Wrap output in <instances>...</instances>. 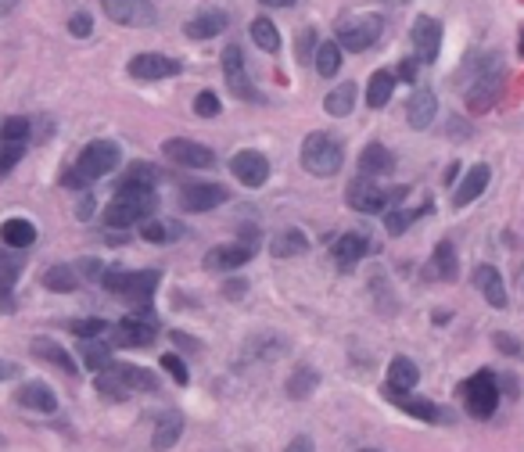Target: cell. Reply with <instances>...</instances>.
Segmentation results:
<instances>
[{
    "label": "cell",
    "mask_w": 524,
    "mask_h": 452,
    "mask_svg": "<svg viewBox=\"0 0 524 452\" xmlns=\"http://www.w3.org/2000/svg\"><path fill=\"white\" fill-rule=\"evenodd\" d=\"M388 4H399V8H402V4H406V0H388Z\"/></svg>",
    "instance_id": "obj_62"
},
{
    "label": "cell",
    "mask_w": 524,
    "mask_h": 452,
    "mask_svg": "<svg viewBox=\"0 0 524 452\" xmlns=\"http://www.w3.org/2000/svg\"><path fill=\"white\" fill-rule=\"evenodd\" d=\"M223 202H230L223 184H191V187L180 191V209L184 212H212Z\"/></svg>",
    "instance_id": "obj_16"
},
{
    "label": "cell",
    "mask_w": 524,
    "mask_h": 452,
    "mask_svg": "<svg viewBox=\"0 0 524 452\" xmlns=\"http://www.w3.org/2000/svg\"><path fill=\"white\" fill-rule=\"evenodd\" d=\"M105 15L115 22V26H137V29H147L155 26L158 12L151 0H101Z\"/></svg>",
    "instance_id": "obj_12"
},
{
    "label": "cell",
    "mask_w": 524,
    "mask_h": 452,
    "mask_svg": "<svg viewBox=\"0 0 524 452\" xmlns=\"http://www.w3.org/2000/svg\"><path fill=\"white\" fill-rule=\"evenodd\" d=\"M19 269H22V258H15L12 251H0V309H12V291H15V281H19Z\"/></svg>",
    "instance_id": "obj_29"
},
{
    "label": "cell",
    "mask_w": 524,
    "mask_h": 452,
    "mask_svg": "<svg viewBox=\"0 0 524 452\" xmlns=\"http://www.w3.org/2000/svg\"><path fill=\"white\" fill-rule=\"evenodd\" d=\"M385 399H388L392 406H399L402 413H409V416L424 420V424H434V420H442L439 406H434L431 399H420V395H409V392H395V388H388V385H385Z\"/></svg>",
    "instance_id": "obj_20"
},
{
    "label": "cell",
    "mask_w": 524,
    "mask_h": 452,
    "mask_svg": "<svg viewBox=\"0 0 524 452\" xmlns=\"http://www.w3.org/2000/svg\"><path fill=\"white\" fill-rule=\"evenodd\" d=\"M108 370H115L123 381H126V388L130 392H158V377L151 374V370H144V367H130V363H112Z\"/></svg>",
    "instance_id": "obj_34"
},
{
    "label": "cell",
    "mask_w": 524,
    "mask_h": 452,
    "mask_svg": "<svg viewBox=\"0 0 524 452\" xmlns=\"http://www.w3.org/2000/svg\"><path fill=\"white\" fill-rule=\"evenodd\" d=\"M223 75H226V86H230V94L241 98V101H262V94L255 90L251 75H248V65H244V54L237 44H226L223 51Z\"/></svg>",
    "instance_id": "obj_10"
},
{
    "label": "cell",
    "mask_w": 524,
    "mask_h": 452,
    "mask_svg": "<svg viewBox=\"0 0 524 452\" xmlns=\"http://www.w3.org/2000/svg\"><path fill=\"white\" fill-rule=\"evenodd\" d=\"M0 140H12V144H29V119L26 115H12L0 123Z\"/></svg>",
    "instance_id": "obj_44"
},
{
    "label": "cell",
    "mask_w": 524,
    "mask_h": 452,
    "mask_svg": "<svg viewBox=\"0 0 524 452\" xmlns=\"http://www.w3.org/2000/svg\"><path fill=\"white\" fill-rule=\"evenodd\" d=\"M316 385H320L316 370H313V367H298V370L288 377L284 392H288V399H309V395L316 392Z\"/></svg>",
    "instance_id": "obj_38"
},
{
    "label": "cell",
    "mask_w": 524,
    "mask_h": 452,
    "mask_svg": "<svg viewBox=\"0 0 524 452\" xmlns=\"http://www.w3.org/2000/svg\"><path fill=\"white\" fill-rule=\"evenodd\" d=\"M524 29V26H520ZM517 54H524V33H520V47H517Z\"/></svg>",
    "instance_id": "obj_61"
},
{
    "label": "cell",
    "mask_w": 524,
    "mask_h": 452,
    "mask_svg": "<svg viewBox=\"0 0 524 452\" xmlns=\"http://www.w3.org/2000/svg\"><path fill=\"white\" fill-rule=\"evenodd\" d=\"M248 36L255 40V47H262L266 54H277L281 51V33H277V26L270 19H251Z\"/></svg>",
    "instance_id": "obj_37"
},
{
    "label": "cell",
    "mask_w": 524,
    "mask_h": 452,
    "mask_svg": "<svg viewBox=\"0 0 524 452\" xmlns=\"http://www.w3.org/2000/svg\"><path fill=\"white\" fill-rule=\"evenodd\" d=\"M44 288H47V291H58V295H72V291L79 288V277H75L72 266L58 262V266H51L47 274H44Z\"/></svg>",
    "instance_id": "obj_36"
},
{
    "label": "cell",
    "mask_w": 524,
    "mask_h": 452,
    "mask_svg": "<svg viewBox=\"0 0 524 452\" xmlns=\"http://www.w3.org/2000/svg\"><path fill=\"white\" fill-rule=\"evenodd\" d=\"M19 8V0H0V19H4V15H12Z\"/></svg>",
    "instance_id": "obj_58"
},
{
    "label": "cell",
    "mask_w": 524,
    "mask_h": 452,
    "mask_svg": "<svg viewBox=\"0 0 524 452\" xmlns=\"http://www.w3.org/2000/svg\"><path fill=\"white\" fill-rule=\"evenodd\" d=\"M367 251H370V241L363 234H341L330 244V258H334V266L341 269V274H353V269L367 258Z\"/></svg>",
    "instance_id": "obj_17"
},
{
    "label": "cell",
    "mask_w": 524,
    "mask_h": 452,
    "mask_svg": "<svg viewBox=\"0 0 524 452\" xmlns=\"http://www.w3.org/2000/svg\"><path fill=\"white\" fill-rule=\"evenodd\" d=\"M226 26H230V15H226V12H202V15H195V19L184 26V33H187L191 40H212V36H219Z\"/></svg>",
    "instance_id": "obj_25"
},
{
    "label": "cell",
    "mask_w": 524,
    "mask_h": 452,
    "mask_svg": "<svg viewBox=\"0 0 524 452\" xmlns=\"http://www.w3.org/2000/svg\"><path fill=\"white\" fill-rule=\"evenodd\" d=\"M158 269H108L101 277L105 291L115 295V298H126V302H151L155 288H158Z\"/></svg>",
    "instance_id": "obj_5"
},
{
    "label": "cell",
    "mask_w": 524,
    "mask_h": 452,
    "mask_svg": "<svg viewBox=\"0 0 524 452\" xmlns=\"http://www.w3.org/2000/svg\"><path fill=\"white\" fill-rule=\"evenodd\" d=\"M123 184H144V187H155L158 184V169L151 165V162H133L130 169H126V179Z\"/></svg>",
    "instance_id": "obj_46"
},
{
    "label": "cell",
    "mask_w": 524,
    "mask_h": 452,
    "mask_svg": "<svg viewBox=\"0 0 524 452\" xmlns=\"http://www.w3.org/2000/svg\"><path fill=\"white\" fill-rule=\"evenodd\" d=\"M298 158H302V169L306 172L327 179V176L341 172V165H345V144L337 137H330V133H309L302 140Z\"/></svg>",
    "instance_id": "obj_3"
},
{
    "label": "cell",
    "mask_w": 524,
    "mask_h": 452,
    "mask_svg": "<svg viewBox=\"0 0 524 452\" xmlns=\"http://www.w3.org/2000/svg\"><path fill=\"white\" fill-rule=\"evenodd\" d=\"M94 388H98L105 399H112V402H126V399H130V388H126V381H123L115 370H108V367L98 374Z\"/></svg>",
    "instance_id": "obj_40"
},
{
    "label": "cell",
    "mask_w": 524,
    "mask_h": 452,
    "mask_svg": "<svg viewBox=\"0 0 524 452\" xmlns=\"http://www.w3.org/2000/svg\"><path fill=\"white\" fill-rule=\"evenodd\" d=\"M424 212H431V205H424V209H395V212H388V216H385V230L399 237V234H406V230H409V226H413Z\"/></svg>",
    "instance_id": "obj_41"
},
{
    "label": "cell",
    "mask_w": 524,
    "mask_h": 452,
    "mask_svg": "<svg viewBox=\"0 0 524 452\" xmlns=\"http://www.w3.org/2000/svg\"><path fill=\"white\" fill-rule=\"evenodd\" d=\"M230 172L241 179L244 187H262L270 179V158L262 151H237L230 158Z\"/></svg>",
    "instance_id": "obj_15"
},
{
    "label": "cell",
    "mask_w": 524,
    "mask_h": 452,
    "mask_svg": "<svg viewBox=\"0 0 524 452\" xmlns=\"http://www.w3.org/2000/svg\"><path fill=\"white\" fill-rule=\"evenodd\" d=\"M162 151H165V158H169L172 165H184V169H209V165L216 162V155H212L205 144L187 140V137H169V140L162 144Z\"/></svg>",
    "instance_id": "obj_13"
},
{
    "label": "cell",
    "mask_w": 524,
    "mask_h": 452,
    "mask_svg": "<svg viewBox=\"0 0 524 452\" xmlns=\"http://www.w3.org/2000/svg\"><path fill=\"white\" fill-rule=\"evenodd\" d=\"M158 198H155V187H144V184H119V194L115 202L108 205L105 212V223L108 226H133L140 219H147L155 212Z\"/></svg>",
    "instance_id": "obj_2"
},
{
    "label": "cell",
    "mask_w": 524,
    "mask_h": 452,
    "mask_svg": "<svg viewBox=\"0 0 524 452\" xmlns=\"http://www.w3.org/2000/svg\"><path fill=\"white\" fill-rule=\"evenodd\" d=\"M119 162H123L119 144H112V140H94V144L83 147V155L75 158V169L65 176V184H68V187H79L83 179H101V176L115 172Z\"/></svg>",
    "instance_id": "obj_4"
},
{
    "label": "cell",
    "mask_w": 524,
    "mask_h": 452,
    "mask_svg": "<svg viewBox=\"0 0 524 452\" xmlns=\"http://www.w3.org/2000/svg\"><path fill=\"white\" fill-rule=\"evenodd\" d=\"M399 79H406V83H417V61H413V58H406V61L399 65Z\"/></svg>",
    "instance_id": "obj_54"
},
{
    "label": "cell",
    "mask_w": 524,
    "mask_h": 452,
    "mask_svg": "<svg viewBox=\"0 0 524 452\" xmlns=\"http://www.w3.org/2000/svg\"><path fill=\"white\" fill-rule=\"evenodd\" d=\"M169 337H172V341H180L184 348H198V341H195V337H187V334H180V330H172Z\"/></svg>",
    "instance_id": "obj_56"
},
{
    "label": "cell",
    "mask_w": 524,
    "mask_h": 452,
    "mask_svg": "<svg viewBox=\"0 0 524 452\" xmlns=\"http://www.w3.org/2000/svg\"><path fill=\"white\" fill-rule=\"evenodd\" d=\"M180 223H144L140 226V237L151 241V244H165V241H177L180 237Z\"/></svg>",
    "instance_id": "obj_43"
},
{
    "label": "cell",
    "mask_w": 524,
    "mask_h": 452,
    "mask_svg": "<svg viewBox=\"0 0 524 452\" xmlns=\"http://www.w3.org/2000/svg\"><path fill=\"white\" fill-rule=\"evenodd\" d=\"M395 169V155L385 144H367L360 155V176H388Z\"/></svg>",
    "instance_id": "obj_26"
},
{
    "label": "cell",
    "mask_w": 524,
    "mask_h": 452,
    "mask_svg": "<svg viewBox=\"0 0 524 452\" xmlns=\"http://www.w3.org/2000/svg\"><path fill=\"white\" fill-rule=\"evenodd\" d=\"M313 244H309V237L302 234V230H281L274 241H270V255L274 258H298V255H306Z\"/></svg>",
    "instance_id": "obj_27"
},
{
    "label": "cell",
    "mask_w": 524,
    "mask_h": 452,
    "mask_svg": "<svg viewBox=\"0 0 524 452\" xmlns=\"http://www.w3.org/2000/svg\"><path fill=\"white\" fill-rule=\"evenodd\" d=\"M434 115H439V98H434L427 86H417L406 101V123L413 130H427L434 123Z\"/></svg>",
    "instance_id": "obj_19"
},
{
    "label": "cell",
    "mask_w": 524,
    "mask_h": 452,
    "mask_svg": "<svg viewBox=\"0 0 524 452\" xmlns=\"http://www.w3.org/2000/svg\"><path fill=\"white\" fill-rule=\"evenodd\" d=\"M417 381H420V370H417L413 359L395 355L392 363H388V388H395V392H413Z\"/></svg>",
    "instance_id": "obj_28"
},
{
    "label": "cell",
    "mask_w": 524,
    "mask_h": 452,
    "mask_svg": "<svg viewBox=\"0 0 524 452\" xmlns=\"http://www.w3.org/2000/svg\"><path fill=\"white\" fill-rule=\"evenodd\" d=\"M68 330H72L75 337H83V341H94V337L108 334V330H112V323H108V320L91 316V320H75V323H68Z\"/></svg>",
    "instance_id": "obj_45"
},
{
    "label": "cell",
    "mask_w": 524,
    "mask_h": 452,
    "mask_svg": "<svg viewBox=\"0 0 524 452\" xmlns=\"http://www.w3.org/2000/svg\"><path fill=\"white\" fill-rule=\"evenodd\" d=\"M499 86H503V65L496 61V58H488L481 68H478V75H474V83H471V90H467V108L478 115V112H488L492 105H496V98H499Z\"/></svg>",
    "instance_id": "obj_9"
},
{
    "label": "cell",
    "mask_w": 524,
    "mask_h": 452,
    "mask_svg": "<svg viewBox=\"0 0 524 452\" xmlns=\"http://www.w3.org/2000/svg\"><path fill=\"white\" fill-rule=\"evenodd\" d=\"M68 33L75 36V40H86L94 33V19H91V12H75L72 19H68Z\"/></svg>",
    "instance_id": "obj_50"
},
{
    "label": "cell",
    "mask_w": 524,
    "mask_h": 452,
    "mask_svg": "<svg viewBox=\"0 0 524 452\" xmlns=\"http://www.w3.org/2000/svg\"><path fill=\"white\" fill-rule=\"evenodd\" d=\"M162 370H165L172 381H177V385H187V381H191V374H187V363H184L180 355H172V352H165V355H162Z\"/></svg>",
    "instance_id": "obj_48"
},
{
    "label": "cell",
    "mask_w": 524,
    "mask_h": 452,
    "mask_svg": "<svg viewBox=\"0 0 524 452\" xmlns=\"http://www.w3.org/2000/svg\"><path fill=\"white\" fill-rule=\"evenodd\" d=\"M158 337V323L151 313H133L123 316L112 330H108V345L112 348H151Z\"/></svg>",
    "instance_id": "obj_7"
},
{
    "label": "cell",
    "mask_w": 524,
    "mask_h": 452,
    "mask_svg": "<svg viewBox=\"0 0 524 452\" xmlns=\"http://www.w3.org/2000/svg\"><path fill=\"white\" fill-rule=\"evenodd\" d=\"M29 144H12V140H0V176H8L22 158H26Z\"/></svg>",
    "instance_id": "obj_47"
},
{
    "label": "cell",
    "mask_w": 524,
    "mask_h": 452,
    "mask_svg": "<svg viewBox=\"0 0 524 452\" xmlns=\"http://www.w3.org/2000/svg\"><path fill=\"white\" fill-rule=\"evenodd\" d=\"M392 90H395V72L388 68H377L370 75V86H367V105L370 108H385L392 101Z\"/></svg>",
    "instance_id": "obj_35"
},
{
    "label": "cell",
    "mask_w": 524,
    "mask_h": 452,
    "mask_svg": "<svg viewBox=\"0 0 524 452\" xmlns=\"http://www.w3.org/2000/svg\"><path fill=\"white\" fill-rule=\"evenodd\" d=\"M79 355H83V363L91 367L94 374H101L105 367H112V345H101V341H83V345H79Z\"/></svg>",
    "instance_id": "obj_39"
},
{
    "label": "cell",
    "mask_w": 524,
    "mask_h": 452,
    "mask_svg": "<svg viewBox=\"0 0 524 452\" xmlns=\"http://www.w3.org/2000/svg\"><path fill=\"white\" fill-rule=\"evenodd\" d=\"M12 374H15V367H12V363H4V359H0V381H8Z\"/></svg>",
    "instance_id": "obj_59"
},
{
    "label": "cell",
    "mask_w": 524,
    "mask_h": 452,
    "mask_svg": "<svg viewBox=\"0 0 524 452\" xmlns=\"http://www.w3.org/2000/svg\"><path fill=\"white\" fill-rule=\"evenodd\" d=\"M337 68H341V47L337 44H320L316 47V72L320 75H337Z\"/></svg>",
    "instance_id": "obj_42"
},
{
    "label": "cell",
    "mask_w": 524,
    "mask_h": 452,
    "mask_svg": "<svg viewBox=\"0 0 524 452\" xmlns=\"http://www.w3.org/2000/svg\"><path fill=\"white\" fill-rule=\"evenodd\" d=\"M0 241H4L8 248H29L36 241V226L29 219H4L0 223Z\"/></svg>",
    "instance_id": "obj_32"
},
{
    "label": "cell",
    "mask_w": 524,
    "mask_h": 452,
    "mask_svg": "<svg viewBox=\"0 0 524 452\" xmlns=\"http://www.w3.org/2000/svg\"><path fill=\"white\" fill-rule=\"evenodd\" d=\"M284 452H316V448H313V438H309V434H295V438L288 441Z\"/></svg>",
    "instance_id": "obj_52"
},
{
    "label": "cell",
    "mask_w": 524,
    "mask_h": 452,
    "mask_svg": "<svg viewBox=\"0 0 524 452\" xmlns=\"http://www.w3.org/2000/svg\"><path fill=\"white\" fill-rule=\"evenodd\" d=\"M409 40H413V51L420 61H439V51H442V22L431 19V15H420L409 29Z\"/></svg>",
    "instance_id": "obj_14"
},
{
    "label": "cell",
    "mask_w": 524,
    "mask_h": 452,
    "mask_svg": "<svg viewBox=\"0 0 524 452\" xmlns=\"http://www.w3.org/2000/svg\"><path fill=\"white\" fill-rule=\"evenodd\" d=\"M492 341H496V348H499V352H506V355H513V359H517V355H524V348H520V341H517L513 334H503V330H499Z\"/></svg>",
    "instance_id": "obj_51"
},
{
    "label": "cell",
    "mask_w": 524,
    "mask_h": 452,
    "mask_svg": "<svg viewBox=\"0 0 524 452\" xmlns=\"http://www.w3.org/2000/svg\"><path fill=\"white\" fill-rule=\"evenodd\" d=\"M460 395H464V406H467L471 416L488 420L496 413V406H499V381H496L492 370H478L471 381H464Z\"/></svg>",
    "instance_id": "obj_8"
},
{
    "label": "cell",
    "mask_w": 524,
    "mask_h": 452,
    "mask_svg": "<svg viewBox=\"0 0 524 452\" xmlns=\"http://www.w3.org/2000/svg\"><path fill=\"white\" fill-rule=\"evenodd\" d=\"M180 434H184V416H180V413H165V416H158L151 448H155V452H165V448H172V445L180 441Z\"/></svg>",
    "instance_id": "obj_30"
},
{
    "label": "cell",
    "mask_w": 524,
    "mask_h": 452,
    "mask_svg": "<svg viewBox=\"0 0 524 452\" xmlns=\"http://www.w3.org/2000/svg\"><path fill=\"white\" fill-rule=\"evenodd\" d=\"M363 452H381V448H363Z\"/></svg>",
    "instance_id": "obj_63"
},
{
    "label": "cell",
    "mask_w": 524,
    "mask_h": 452,
    "mask_svg": "<svg viewBox=\"0 0 524 452\" xmlns=\"http://www.w3.org/2000/svg\"><path fill=\"white\" fill-rule=\"evenodd\" d=\"M180 61L169 58V54H158V51H144V54H133L126 72L140 83H158V79H169V75H180Z\"/></svg>",
    "instance_id": "obj_11"
},
{
    "label": "cell",
    "mask_w": 524,
    "mask_h": 452,
    "mask_svg": "<svg viewBox=\"0 0 524 452\" xmlns=\"http://www.w3.org/2000/svg\"><path fill=\"white\" fill-rule=\"evenodd\" d=\"M353 108H356V83H341V86H334L330 94L323 98V112L334 115V119L353 115Z\"/></svg>",
    "instance_id": "obj_31"
},
{
    "label": "cell",
    "mask_w": 524,
    "mask_h": 452,
    "mask_svg": "<svg viewBox=\"0 0 524 452\" xmlns=\"http://www.w3.org/2000/svg\"><path fill=\"white\" fill-rule=\"evenodd\" d=\"M33 355L36 359H44V363H51V367H58L61 374H68V377H75L79 374V363L75 359L61 348V345H54L51 337H33Z\"/></svg>",
    "instance_id": "obj_24"
},
{
    "label": "cell",
    "mask_w": 524,
    "mask_h": 452,
    "mask_svg": "<svg viewBox=\"0 0 524 452\" xmlns=\"http://www.w3.org/2000/svg\"><path fill=\"white\" fill-rule=\"evenodd\" d=\"M251 255H255V248L244 244V241H237V244H219V248H212V251L205 255V269H212V274H230V269H241Z\"/></svg>",
    "instance_id": "obj_18"
},
{
    "label": "cell",
    "mask_w": 524,
    "mask_h": 452,
    "mask_svg": "<svg viewBox=\"0 0 524 452\" xmlns=\"http://www.w3.org/2000/svg\"><path fill=\"white\" fill-rule=\"evenodd\" d=\"M406 194H409V187H381L374 176H356L345 191V202H348V209H356L363 216H377V212H388L392 205H399Z\"/></svg>",
    "instance_id": "obj_1"
},
{
    "label": "cell",
    "mask_w": 524,
    "mask_h": 452,
    "mask_svg": "<svg viewBox=\"0 0 524 452\" xmlns=\"http://www.w3.org/2000/svg\"><path fill=\"white\" fill-rule=\"evenodd\" d=\"M474 288L485 295V302L488 305H496V309H506V288H503V277H499V269L496 266H478L474 269Z\"/></svg>",
    "instance_id": "obj_23"
},
{
    "label": "cell",
    "mask_w": 524,
    "mask_h": 452,
    "mask_svg": "<svg viewBox=\"0 0 524 452\" xmlns=\"http://www.w3.org/2000/svg\"><path fill=\"white\" fill-rule=\"evenodd\" d=\"M431 274H434V277H442V281H457L460 262H457V248H453V241H439V248H434V258H431Z\"/></svg>",
    "instance_id": "obj_33"
},
{
    "label": "cell",
    "mask_w": 524,
    "mask_h": 452,
    "mask_svg": "<svg viewBox=\"0 0 524 452\" xmlns=\"http://www.w3.org/2000/svg\"><path fill=\"white\" fill-rule=\"evenodd\" d=\"M75 216H79V219H91V216H94V194H83V198H79Z\"/></svg>",
    "instance_id": "obj_53"
},
{
    "label": "cell",
    "mask_w": 524,
    "mask_h": 452,
    "mask_svg": "<svg viewBox=\"0 0 524 452\" xmlns=\"http://www.w3.org/2000/svg\"><path fill=\"white\" fill-rule=\"evenodd\" d=\"M381 33H385L381 15H348V19L337 22V47L353 51V54H363L381 40Z\"/></svg>",
    "instance_id": "obj_6"
},
{
    "label": "cell",
    "mask_w": 524,
    "mask_h": 452,
    "mask_svg": "<svg viewBox=\"0 0 524 452\" xmlns=\"http://www.w3.org/2000/svg\"><path fill=\"white\" fill-rule=\"evenodd\" d=\"M244 288H248L244 281H226V288H223V295H226V298H241V295H244Z\"/></svg>",
    "instance_id": "obj_55"
},
{
    "label": "cell",
    "mask_w": 524,
    "mask_h": 452,
    "mask_svg": "<svg viewBox=\"0 0 524 452\" xmlns=\"http://www.w3.org/2000/svg\"><path fill=\"white\" fill-rule=\"evenodd\" d=\"M262 4H266V8H295L298 0H262Z\"/></svg>",
    "instance_id": "obj_57"
},
{
    "label": "cell",
    "mask_w": 524,
    "mask_h": 452,
    "mask_svg": "<svg viewBox=\"0 0 524 452\" xmlns=\"http://www.w3.org/2000/svg\"><path fill=\"white\" fill-rule=\"evenodd\" d=\"M219 98L212 94V90H202V94L195 98V115H202V119H216L219 115Z\"/></svg>",
    "instance_id": "obj_49"
},
{
    "label": "cell",
    "mask_w": 524,
    "mask_h": 452,
    "mask_svg": "<svg viewBox=\"0 0 524 452\" xmlns=\"http://www.w3.org/2000/svg\"><path fill=\"white\" fill-rule=\"evenodd\" d=\"M488 179H492V169L488 165H471V172L464 176V184L453 194V205L457 209H467L471 202H478L485 194V187H488Z\"/></svg>",
    "instance_id": "obj_21"
},
{
    "label": "cell",
    "mask_w": 524,
    "mask_h": 452,
    "mask_svg": "<svg viewBox=\"0 0 524 452\" xmlns=\"http://www.w3.org/2000/svg\"><path fill=\"white\" fill-rule=\"evenodd\" d=\"M457 172H460V165L453 162V165H449V172H446V184H453V179H457Z\"/></svg>",
    "instance_id": "obj_60"
},
{
    "label": "cell",
    "mask_w": 524,
    "mask_h": 452,
    "mask_svg": "<svg viewBox=\"0 0 524 452\" xmlns=\"http://www.w3.org/2000/svg\"><path fill=\"white\" fill-rule=\"evenodd\" d=\"M15 402H19L22 409H36V413H54V409H58V395H54L47 385H40V381H26V385L15 392Z\"/></svg>",
    "instance_id": "obj_22"
}]
</instances>
